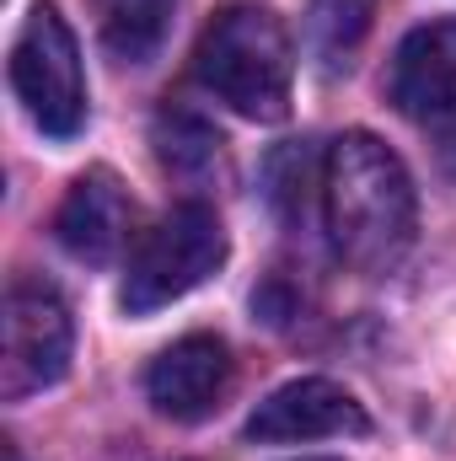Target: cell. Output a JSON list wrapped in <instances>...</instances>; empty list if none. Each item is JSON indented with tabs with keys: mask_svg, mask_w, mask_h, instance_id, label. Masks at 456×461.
Instances as JSON below:
<instances>
[{
	"mask_svg": "<svg viewBox=\"0 0 456 461\" xmlns=\"http://www.w3.org/2000/svg\"><path fill=\"white\" fill-rule=\"evenodd\" d=\"M323 215L349 268L360 274L397 268L419 226V194H414L403 156L365 129L333 140L323 161Z\"/></svg>",
	"mask_w": 456,
	"mask_h": 461,
	"instance_id": "1",
	"label": "cell"
},
{
	"mask_svg": "<svg viewBox=\"0 0 456 461\" xmlns=\"http://www.w3.org/2000/svg\"><path fill=\"white\" fill-rule=\"evenodd\" d=\"M178 0H97V32L118 65H145L172 27Z\"/></svg>",
	"mask_w": 456,
	"mask_h": 461,
	"instance_id": "10",
	"label": "cell"
},
{
	"mask_svg": "<svg viewBox=\"0 0 456 461\" xmlns=\"http://www.w3.org/2000/svg\"><path fill=\"white\" fill-rule=\"evenodd\" d=\"M221 263H226L221 215L205 204H183L156 230H145V241L134 247V258L123 268L118 301L129 317H150V312L183 301L188 290H199L210 274H221Z\"/></svg>",
	"mask_w": 456,
	"mask_h": 461,
	"instance_id": "3",
	"label": "cell"
},
{
	"mask_svg": "<svg viewBox=\"0 0 456 461\" xmlns=\"http://www.w3.org/2000/svg\"><path fill=\"white\" fill-rule=\"evenodd\" d=\"M76 348V322L70 306L59 301L54 285L16 279L5 295V348H0V392L11 402L65 381Z\"/></svg>",
	"mask_w": 456,
	"mask_h": 461,
	"instance_id": "5",
	"label": "cell"
},
{
	"mask_svg": "<svg viewBox=\"0 0 456 461\" xmlns=\"http://www.w3.org/2000/svg\"><path fill=\"white\" fill-rule=\"evenodd\" d=\"M370 419L365 408L343 392L339 381L306 375L290 381L279 392H269L258 402V413L247 419V440L252 446H296V440H339V435H365Z\"/></svg>",
	"mask_w": 456,
	"mask_h": 461,
	"instance_id": "7",
	"label": "cell"
},
{
	"mask_svg": "<svg viewBox=\"0 0 456 461\" xmlns=\"http://www.w3.org/2000/svg\"><path fill=\"white\" fill-rule=\"evenodd\" d=\"M370 16H376V0H312L306 11V43H312V59L323 65V76H343L370 32Z\"/></svg>",
	"mask_w": 456,
	"mask_h": 461,
	"instance_id": "11",
	"label": "cell"
},
{
	"mask_svg": "<svg viewBox=\"0 0 456 461\" xmlns=\"http://www.w3.org/2000/svg\"><path fill=\"white\" fill-rule=\"evenodd\" d=\"M194 76L231 113L279 123L290 113V81H296L285 22L269 5H226L194 49Z\"/></svg>",
	"mask_w": 456,
	"mask_h": 461,
	"instance_id": "2",
	"label": "cell"
},
{
	"mask_svg": "<svg viewBox=\"0 0 456 461\" xmlns=\"http://www.w3.org/2000/svg\"><path fill=\"white\" fill-rule=\"evenodd\" d=\"M392 103L414 129H424L446 156H456V16L424 22L397 43Z\"/></svg>",
	"mask_w": 456,
	"mask_h": 461,
	"instance_id": "6",
	"label": "cell"
},
{
	"mask_svg": "<svg viewBox=\"0 0 456 461\" xmlns=\"http://www.w3.org/2000/svg\"><path fill=\"white\" fill-rule=\"evenodd\" d=\"M231 386V348L215 333H188L172 348H161L145 370V397L172 424H199L221 408Z\"/></svg>",
	"mask_w": 456,
	"mask_h": 461,
	"instance_id": "8",
	"label": "cell"
},
{
	"mask_svg": "<svg viewBox=\"0 0 456 461\" xmlns=\"http://www.w3.org/2000/svg\"><path fill=\"white\" fill-rule=\"evenodd\" d=\"M54 236L70 258L81 263H108L123 236H129V199L118 188L114 172H87L70 183L59 215H54Z\"/></svg>",
	"mask_w": 456,
	"mask_h": 461,
	"instance_id": "9",
	"label": "cell"
},
{
	"mask_svg": "<svg viewBox=\"0 0 456 461\" xmlns=\"http://www.w3.org/2000/svg\"><path fill=\"white\" fill-rule=\"evenodd\" d=\"M11 92L49 140H70L87 123V70L70 22L54 5H32L11 43Z\"/></svg>",
	"mask_w": 456,
	"mask_h": 461,
	"instance_id": "4",
	"label": "cell"
}]
</instances>
